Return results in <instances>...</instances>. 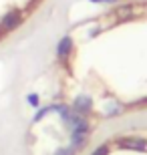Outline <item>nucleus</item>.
<instances>
[{
	"label": "nucleus",
	"instance_id": "nucleus-1",
	"mask_svg": "<svg viewBox=\"0 0 147 155\" xmlns=\"http://www.w3.org/2000/svg\"><path fill=\"white\" fill-rule=\"evenodd\" d=\"M57 115L68 121L73 141L107 121L147 111V42H105L85 30L65 35L57 46Z\"/></svg>",
	"mask_w": 147,
	"mask_h": 155
},
{
	"label": "nucleus",
	"instance_id": "nucleus-2",
	"mask_svg": "<svg viewBox=\"0 0 147 155\" xmlns=\"http://www.w3.org/2000/svg\"><path fill=\"white\" fill-rule=\"evenodd\" d=\"M91 155H147V129L131 127L113 133L97 145Z\"/></svg>",
	"mask_w": 147,
	"mask_h": 155
}]
</instances>
